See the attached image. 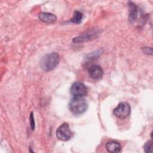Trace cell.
Here are the masks:
<instances>
[{
	"label": "cell",
	"mask_w": 153,
	"mask_h": 153,
	"mask_svg": "<svg viewBox=\"0 0 153 153\" xmlns=\"http://www.w3.org/2000/svg\"><path fill=\"white\" fill-rule=\"evenodd\" d=\"M105 148L109 152L117 153L121 151V145L116 141H109L106 143Z\"/></svg>",
	"instance_id": "10"
},
{
	"label": "cell",
	"mask_w": 153,
	"mask_h": 153,
	"mask_svg": "<svg viewBox=\"0 0 153 153\" xmlns=\"http://www.w3.org/2000/svg\"><path fill=\"white\" fill-rule=\"evenodd\" d=\"M152 140H149L146 142L143 145V149L145 152H152Z\"/></svg>",
	"instance_id": "13"
},
{
	"label": "cell",
	"mask_w": 153,
	"mask_h": 153,
	"mask_svg": "<svg viewBox=\"0 0 153 153\" xmlns=\"http://www.w3.org/2000/svg\"><path fill=\"white\" fill-rule=\"evenodd\" d=\"M70 93L74 96L84 97L87 94V88L82 82H75L71 87Z\"/></svg>",
	"instance_id": "5"
},
{
	"label": "cell",
	"mask_w": 153,
	"mask_h": 153,
	"mask_svg": "<svg viewBox=\"0 0 153 153\" xmlns=\"http://www.w3.org/2000/svg\"><path fill=\"white\" fill-rule=\"evenodd\" d=\"M88 104L83 97L74 96L69 103L70 111L75 115L82 114L87 109Z\"/></svg>",
	"instance_id": "2"
},
{
	"label": "cell",
	"mask_w": 153,
	"mask_h": 153,
	"mask_svg": "<svg viewBox=\"0 0 153 153\" xmlns=\"http://www.w3.org/2000/svg\"><path fill=\"white\" fill-rule=\"evenodd\" d=\"M82 14L81 12L76 10L74 12L73 17L71 19V22L73 23L79 24L82 21Z\"/></svg>",
	"instance_id": "12"
},
{
	"label": "cell",
	"mask_w": 153,
	"mask_h": 153,
	"mask_svg": "<svg viewBox=\"0 0 153 153\" xmlns=\"http://www.w3.org/2000/svg\"><path fill=\"white\" fill-rule=\"evenodd\" d=\"M56 136L61 140L67 141L72 137V133L69 128L68 124L63 123L56 130Z\"/></svg>",
	"instance_id": "3"
},
{
	"label": "cell",
	"mask_w": 153,
	"mask_h": 153,
	"mask_svg": "<svg viewBox=\"0 0 153 153\" xmlns=\"http://www.w3.org/2000/svg\"><path fill=\"white\" fill-rule=\"evenodd\" d=\"M60 57L57 53L53 52L47 54L41 60L40 66L45 71L53 70L58 65Z\"/></svg>",
	"instance_id": "1"
},
{
	"label": "cell",
	"mask_w": 153,
	"mask_h": 153,
	"mask_svg": "<svg viewBox=\"0 0 153 153\" xmlns=\"http://www.w3.org/2000/svg\"><path fill=\"white\" fill-rule=\"evenodd\" d=\"M131 111L130 105L127 102H121L114 109L113 113L119 118H125L127 117Z\"/></svg>",
	"instance_id": "4"
},
{
	"label": "cell",
	"mask_w": 153,
	"mask_h": 153,
	"mask_svg": "<svg viewBox=\"0 0 153 153\" xmlns=\"http://www.w3.org/2000/svg\"><path fill=\"white\" fill-rule=\"evenodd\" d=\"M143 51L145 53L148 54H152V48L151 47H144L143 48Z\"/></svg>",
	"instance_id": "15"
},
{
	"label": "cell",
	"mask_w": 153,
	"mask_h": 153,
	"mask_svg": "<svg viewBox=\"0 0 153 153\" xmlns=\"http://www.w3.org/2000/svg\"><path fill=\"white\" fill-rule=\"evenodd\" d=\"M89 76L94 79H100L102 78L103 71L102 68L97 65H93L90 67L88 71Z\"/></svg>",
	"instance_id": "8"
},
{
	"label": "cell",
	"mask_w": 153,
	"mask_h": 153,
	"mask_svg": "<svg viewBox=\"0 0 153 153\" xmlns=\"http://www.w3.org/2000/svg\"><path fill=\"white\" fill-rule=\"evenodd\" d=\"M99 34V32L97 30H91L82 35L75 37L73 39V42L75 43H82L84 42H88L96 38Z\"/></svg>",
	"instance_id": "6"
},
{
	"label": "cell",
	"mask_w": 153,
	"mask_h": 153,
	"mask_svg": "<svg viewBox=\"0 0 153 153\" xmlns=\"http://www.w3.org/2000/svg\"><path fill=\"white\" fill-rule=\"evenodd\" d=\"M38 17L40 20L47 23H53L57 20L56 16L50 13H41Z\"/></svg>",
	"instance_id": "9"
},
{
	"label": "cell",
	"mask_w": 153,
	"mask_h": 153,
	"mask_svg": "<svg viewBox=\"0 0 153 153\" xmlns=\"http://www.w3.org/2000/svg\"><path fill=\"white\" fill-rule=\"evenodd\" d=\"M102 53V50L99 49L97 50H95L94 52L90 53V54H88L87 57H86V61L87 62H90L94 60H96V59L99 58V57L100 56V55Z\"/></svg>",
	"instance_id": "11"
},
{
	"label": "cell",
	"mask_w": 153,
	"mask_h": 153,
	"mask_svg": "<svg viewBox=\"0 0 153 153\" xmlns=\"http://www.w3.org/2000/svg\"><path fill=\"white\" fill-rule=\"evenodd\" d=\"M128 21L131 23H134L139 16V11L137 5L133 2H128Z\"/></svg>",
	"instance_id": "7"
},
{
	"label": "cell",
	"mask_w": 153,
	"mask_h": 153,
	"mask_svg": "<svg viewBox=\"0 0 153 153\" xmlns=\"http://www.w3.org/2000/svg\"><path fill=\"white\" fill-rule=\"evenodd\" d=\"M29 121H30V124L31 127V129L33 130L35 129V120H34V117H33V112H31L30 114V117H29Z\"/></svg>",
	"instance_id": "14"
}]
</instances>
